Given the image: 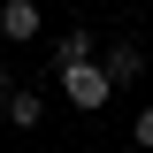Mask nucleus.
Segmentation results:
<instances>
[{
    "label": "nucleus",
    "instance_id": "obj_1",
    "mask_svg": "<svg viewBox=\"0 0 153 153\" xmlns=\"http://www.w3.org/2000/svg\"><path fill=\"white\" fill-rule=\"evenodd\" d=\"M61 100H69V107H84V115H100L115 100V84H107V69H100V61H69V69H61Z\"/></svg>",
    "mask_w": 153,
    "mask_h": 153
},
{
    "label": "nucleus",
    "instance_id": "obj_2",
    "mask_svg": "<svg viewBox=\"0 0 153 153\" xmlns=\"http://www.w3.org/2000/svg\"><path fill=\"white\" fill-rule=\"evenodd\" d=\"M38 23H46V16H38V0H0V38H8V46H31Z\"/></svg>",
    "mask_w": 153,
    "mask_h": 153
},
{
    "label": "nucleus",
    "instance_id": "obj_3",
    "mask_svg": "<svg viewBox=\"0 0 153 153\" xmlns=\"http://www.w3.org/2000/svg\"><path fill=\"white\" fill-rule=\"evenodd\" d=\"M0 123H8V130H38V123H46V92L16 84V92H8V107H0Z\"/></svg>",
    "mask_w": 153,
    "mask_h": 153
},
{
    "label": "nucleus",
    "instance_id": "obj_4",
    "mask_svg": "<svg viewBox=\"0 0 153 153\" xmlns=\"http://www.w3.org/2000/svg\"><path fill=\"white\" fill-rule=\"evenodd\" d=\"M100 69H107V84H138V76H146V54L123 38V46H107V61H100Z\"/></svg>",
    "mask_w": 153,
    "mask_h": 153
},
{
    "label": "nucleus",
    "instance_id": "obj_5",
    "mask_svg": "<svg viewBox=\"0 0 153 153\" xmlns=\"http://www.w3.org/2000/svg\"><path fill=\"white\" fill-rule=\"evenodd\" d=\"M69 61H92V31H61L54 38V69H69Z\"/></svg>",
    "mask_w": 153,
    "mask_h": 153
},
{
    "label": "nucleus",
    "instance_id": "obj_6",
    "mask_svg": "<svg viewBox=\"0 0 153 153\" xmlns=\"http://www.w3.org/2000/svg\"><path fill=\"white\" fill-rule=\"evenodd\" d=\"M130 138H138V146L153 153V107H138V115H130Z\"/></svg>",
    "mask_w": 153,
    "mask_h": 153
},
{
    "label": "nucleus",
    "instance_id": "obj_7",
    "mask_svg": "<svg viewBox=\"0 0 153 153\" xmlns=\"http://www.w3.org/2000/svg\"><path fill=\"white\" fill-rule=\"evenodd\" d=\"M8 92H16V76H8V61H0V107H8Z\"/></svg>",
    "mask_w": 153,
    "mask_h": 153
}]
</instances>
